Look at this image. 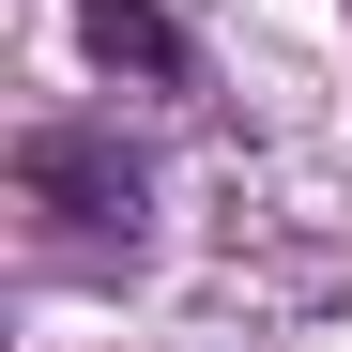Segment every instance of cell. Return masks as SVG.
Instances as JSON below:
<instances>
[{"label":"cell","instance_id":"obj_2","mask_svg":"<svg viewBox=\"0 0 352 352\" xmlns=\"http://www.w3.org/2000/svg\"><path fill=\"white\" fill-rule=\"evenodd\" d=\"M77 46L107 77H184V31H168V0H77Z\"/></svg>","mask_w":352,"mask_h":352},{"label":"cell","instance_id":"obj_1","mask_svg":"<svg viewBox=\"0 0 352 352\" xmlns=\"http://www.w3.org/2000/svg\"><path fill=\"white\" fill-rule=\"evenodd\" d=\"M16 184L62 214V230H123V245H138V153H123V138L46 123V138H16Z\"/></svg>","mask_w":352,"mask_h":352}]
</instances>
